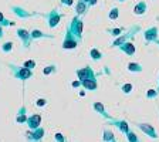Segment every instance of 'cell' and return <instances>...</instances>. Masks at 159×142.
<instances>
[{
	"label": "cell",
	"mask_w": 159,
	"mask_h": 142,
	"mask_svg": "<svg viewBox=\"0 0 159 142\" xmlns=\"http://www.w3.org/2000/svg\"><path fill=\"white\" fill-rule=\"evenodd\" d=\"M141 31V27L139 26H132L129 27L128 30H125L122 34H119L118 37H114V40L111 41V44L109 46L111 47H115V48H118L119 46H122L125 41H129V40H132L134 37L136 36V33H139Z\"/></svg>",
	"instance_id": "1"
},
{
	"label": "cell",
	"mask_w": 159,
	"mask_h": 142,
	"mask_svg": "<svg viewBox=\"0 0 159 142\" xmlns=\"http://www.w3.org/2000/svg\"><path fill=\"white\" fill-rule=\"evenodd\" d=\"M9 68L11 71V76L19 81H27L33 77V70L26 68L24 66H16V64H9Z\"/></svg>",
	"instance_id": "2"
},
{
	"label": "cell",
	"mask_w": 159,
	"mask_h": 142,
	"mask_svg": "<svg viewBox=\"0 0 159 142\" xmlns=\"http://www.w3.org/2000/svg\"><path fill=\"white\" fill-rule=\"evenodd\" d=\"M67 29L71 31V33L74 34V36L77 37V39L80 40V43L83 41V30H84V23L83 20L80 19V16H74L73 19H71V23H70V26L67 27Z\"/></svg>",
	"instance_id": "3"
},
{
	"label": "cell",
	"mask_w": 159,
	"mask_h": 142,
	"mask_svg": "<svg viewBox=\"0 0 159 142\" xmlns=\"http://www.w3.org/2000/svg\"><path fill=\"white\" fill-rule=\"evenodd\" d=\"M75 76H77V78L83 83V81H85V80L98 78V77L101 76V73H95L89 66H85V67H83V68L75 70Z\"/></svg>",
	"instance_id": "4"
},
{
	"label": "cell",
	"mask_w": 159,
	"mask_h": 142,
	"mask_svg": "<svg viewBox=\"0 0 159 142\" xmlns=\"http://www.w3.org/2000/svg\"><path fill=\"white\" fill-rule=\"evenodd\" d=\"M80 44V40L74 36L68 29L66 30V36H64V40H63V50H74L77 48Z\"/></svg>",
	"instance_id": "5"
},
{
	"label": "cell",
	"mask_w": 159,
	"mask_h": 142,
	"mask_svg": "<svg viewBox=\"0 0 159 142\" xmlns=\"http://www.w3.org/2000/svg\"><path fill=\"white\" fill-rule=\"evenodd\" d=\"M46 135V131H44L43 126H39L36 129H29L26 132V139L27 142H41Z\"/></svg>",
	"instance_id": "6"
},
{
	"label": "cell",
	"mask_w": 159,
	"mask_h": 142,
	"mask_svg": "<svg viewBox=\"0 0 159 142\" xmlns=\"http://www.w3.org/2000/svg\"><path fill=\"white\" fill-rule=\"evenodd\" d=\"M136 125V128L138 129H141L143 134H145L148 138H151V139H158V132H156V129H155V126L152 125V124H148V122H136L135 124Z\"/></svg>",
	"instance_id": "7"
},
{
	"label": "cell",
	"mask_w": 159,
	"mask_h": 142,
	"mask_svg": "<svg viewBox=\"0 0 159 142\" xmlns=\"http://www.w3.org/2000/svg\"><path fill=\"white\" fill-rule=\"evenodd\" d=\"M61 19H63V14L60 13L57 9H53L51 11H48L46 14V20H47V24H48L50 29H56Z\"/></svg>",
	"instance_id": "8"
},
{
	"label": "cell",
	"mask_w": 159,
	"mask_h": 142,
	"mask_svg": "<svg viewBox=\"0 0 159 142\" xmlns=\"http://www.w3.org/2000/svg\"><path fill=\"white\" fill-rule=\"evenodd\" d=\"M16 34L17 37H19V40L21 41V44H23L24 48H30V46H31V36H30V31L26 29H17L16 30Z\"/></svg>",
	"instance_id": "9"
},
{
	"label": "cell",
	"mask_w": 159,
	"mask_h": 142,
	"mask_svg": "<svg viewBox=\"0 0 159 142\" xmlns=\"http://www.w3.org/2000/svg\"><path fill=\"white\" fill-rule=\"evenodd\" d=\"M107 124H108V125H114L115 128H118L119 132L124 134V135L129 131V124H128V121H125V119H118V118H114L112 117L111 119H108Z\"/></svg>",
	"instance_id": "10"
},
{
	"label": "cell",
	"mask_w": 159,
	"mask_h": 142,
	"mask_svg": "<svg viewBox=\"0 0 159 142\" xmlns=\"http://www.w3.org/2000/svg\"><path fill=\"white\" fill-rule=\"evenodd\" d=\"M159 39V30L156 26H152L149 27V29H146L145 31H143V40H145V43H155L156 40Z\"/></svg>",
	"instance_id": "11"
},
{
	"label": "cell",
	"mask_w": 159,
	"mask_h": 142,
	"mask_svg": "<svg viewBox=\"0 0 159 142\" xmlns=\"http://www.w3.org/2000/svg\"><path fill=\"white\" fill-rule=\"evenodd\" d=\"M26 125L29 126V129H36L39 126H41V115L40 114H33V115L27 117Z\"/></svg>",
	"instance_id": "12"
},
{
	"label": "cell",
	"mask_w": 159,
	"mask_h": 142,
	"mask_svg": "<svg viewBox=\"0 0 159 142\" xmlns=\"http://www.w3.org/2000/svg\"><path fill=\"white\" fill-rule=\"evenodd\" d=\"M11 11L19 19H30V17H33V16H37V13H29L26 9H23V7H20V6H13L11 7Z\"/></svg>",
	"instance_id": "13"
},
{
	"label": "cell",
	"mask_w": 159,
	"mask_h": 142,
	"mask_svg": "<svg viewBox=\"0 0 159 142\" xmlns=\"http://www.w3.org/2000/svg\"><path fill=\"white\" fill-rule=\"evenodd\" d=\"M30 36H31V40H33V41H36V40H41V39H50V40L54 39L53 34H46L43 30H40V29H33L31 31H30Z\"/></svg>",
	"instance_id": "14"
},
{
	"label": "cell",
	"mask_w": 159,
	"mask_h": 142,
	"mask_svg": "<svg viewBox=\"0 0 159 142\" xmlns=\"http://www.w3.org/2000/svg\"><path fill=\"white\" fill-rule=\"evenodd\" d=\"M93 108H94V111H95V112L98 114V115H101L102 118H105L107 121L112 118V115H109V114H108V111L105 109V107H104V104H102V103H98V101H97V103H94Z\"/></svg>",
	"instance_id": "15"
},
{
	"label": "cell",
	"mask_w": 159,
	"mask_h": 142,
	"mask_svg": "<svg viewBox=\"0 0 159 142\" xmlns=\"http://www.w3.org/2000/svg\"><path fill=\"white\" fill-rule=\"evenodd\" d=\"M118 48H119V51L125 53L126 56H134V54L136 53V47L131 40H129V41H125V43H124L122 46H119Z\"/></svg>",
	"instance_id": "16"
},
{
	"label": "cell",
	"mask_w": 159,
	"mask_h": 142,
	"mask_svg": "<svg viewBox=\"0 0 159 142\" xmlns=\"http://www.w3.org/2000/svg\"><path fill=\"white\" fill-rule=\"evenodd\" d=\"M27 107L26 105H20L19 109H17L16 114V122L17 124H26L27 121Z\"/></svg>",
	"instance_id": "17"
},
{
	"label": "cell",
	"mask_w": 159,
	"mask_h": 142,
	"mask_svg": "<svg viewBox=\"0 0 159 142\" xmlns=\"http://www.w3.org/2000/svg\"><path fill=\"white\" fill-rule=\"evenodd\" d=\"M81 87L87 91H95L98 88V83H97V78H93V80H85L81 83Z\"/></svg>",
	"instance_id": "18"
},
{
	"label": "cell",
	"mask_w": 159,
	"mask_h": 142,
	"mask_svg": "<svg viewBox=\"0 0 159 142\" xmlns=\"http://www.w3.org/2000/svg\"><path fill=\"white\" fill-rule=\"evenodd\" d=\"M88 4L84 2V0H78L75 4V13L77 16H84V14L87 13V10H88Z\"/></svg>",
	"instance_id": "19"
},
{
	"label": "cell",
	"mask_w": 159,
	"mask_h": 142,
	"mask_svg": "<svg viewBox=\"0 0 159 142\" xmlns=\"http://www.w3.org/2000/svg\"><path fill=\"white\" fill-rule=\"evenodd\" d=\"M146 10H148V6H146L145 2H139V3H136V6L134 7V14L142 16V14L146 13Z\"/></svg>",
	"instance_id": "20"
},
{
	"label": "cell",
	"mask_w": 159,
	"mask_h": 142,
	"mask_svg": "<svg viewBox=\"0 0 159 142\" xmlns=\"http://www.w3.org/2000/svg\"><path fill=\"white\" fill-rule=\"evenodd\" d=\"M126 70H128L129 73H142L143 71V67L142 64H139V63H128V66H126Z\"/></svg>",
	"instance_id": "21"
},
{
	"label": "cell",
	"mask_w": 159,
	"mask_h": 142,
	"mask_svg": "<svg viewBox=\"0 0 159 142\" xmlns=\"http://www.w3.org/2000/svg\"><path fill=\"white\" fill-rule=\"evenodd\" d=\"M115 134H114V131H111V129L108 128H104L102 129V141L104 142H109V141H115Z\"/></svg>",
	"instance_id": "22"
},
{
	"label": "cell",
	"mask_w": 159,
	"mask_h": 142,
	"mask_svg": "<svg viewBox=\"0 0 159 142\" xmlns=\"http://www.w3.org/2000/svg\"><path fill=\"white\" fill-rule=\"evenodd\" d=\"M89 57H91L93 61H99V60L102 58V53L97 47H93V48H89Z\"/></svg>",
	"instance_id": "23"
},
{
	"label": "cell",
	"mask_w": 159,
	"mask_h": 142,
	"mask_svg": "<svg viewBox=\"0 0 159 142\" xmlns=\"http://www.w3.org/2000/svg\"><path fill=\"white\" fill-rule=\"evenodd\" d=\"M105 31L109 34V36H112V37H118L119 34H122L124 31H125V29H124V27H115V29H107Z\"/></svg>",
	"instance_id": "24"
},
{
	"label": "cell",
	"mask_w": 159,
	"mask_h": 142,
	"mask_svg": "<svg viewBox=\"0 0 159 142\" xmlns=\"http://www.w3.org/2000/svg\"><path fill=\"white\" fill-rule=\"evenodd\" d=\"M125 136H126V141H128V142H142V141H141V138H139V136L136 135L134 131H131V129H129L128 132L125 134Z\"/></svg>",
	"instance_id": "25"
},
{
	"label": "cell",
	"mask_w": 159,
	"mask_h": 142,
	"mask_svg": "<svg viewBox=\"0 0 159 142\" xmlns=\"http://www.w3.org/2000/svg\"><path fill=\"white\" fill-rule=\"evenodd\" d=\"M57 73V66L56 64H48L43 68V74L44 76H51V74H56Z\"/></svg>",
	"instance_id": "26"
},
{
	"label": "cell",
	"mask_w": 159,
	"mask_h": 142,
	"mask_svg": "<svg viewBox=\"0 0 159 142\" xmlns=\"http://www.w3.org/2000/svg\"><path fill=\"white\" fill-rule=\"evenodd\" d=\"M13 41H4L3 44H2V51L3 53H11V50H13Z\"/></svg>",
	"instance_id": "27"
},
{
	"label": "cell",
	"mask_w": 159,
	"mask_h": 142,
	"mask_svg": "<svg viewBox=\"0 0 159 142\" xmlns=\"http://www.w3.org/2000/svg\"><path fill=\"white\" fill-rule=\"evenodd\" d=\"M0 26L3 27H10V26H14V23L11 20H7L6 17L3 16V13H0Z\"/></svg>",
	"instance_id": "28"
},
{
	"label": "cell",
	"mask_w": 159,
	"mask_h": 142,
	"mask_svg": "<svg viewBox=\"0 0 159 142\" xmlns=\"http://www.w3.org/2000/svg\"><path fill=\"white\" fill-rule=\"evenodd\" d=\"M158 95H159V93L156 91L155 88H151V89H148V91L145 93V97H146L148 99H155Z\"/></svg>",
	"instance_id": "29"
},
{
	"label": "cell",
	"mask_w": 159,
	"mask_h": 142,
	"mask_svg": "<svg viewBox=\"0 0 159 142\" xmlns=\"http://www.w3.org/2000/svg\"><path fill=\"white\" fill-rule=\"evenodd\" d=\"M118 14H119L118 7H114V9L109 10V13H108V19H109V20H116V19H118Z\"/></svg>",
	"instance_id": "30"
},
{
	"label": "cell",
	"mask_w": 159,
	"mask_h": 142,
	"mask_svg": "<svg viewBox=\"0 0 159 142\" xmlns=\"http://www.w3.org/2000/svg\"><path fill=\"white\" fill-rule=\"evenodd\" d=\"M23 66L26 67V68H29V70H34L36 68V66H37V63L34 61V60H26L23 63Z\"/></svg>",
	"instance_id": "31"
},
{
	"label": "cell",
	"mask_w": 159,
	"mask_h": 142,
	"mask_svg": "<svg viewBox=\"0 0 159 142\" xmlns=\"http://www.w3.org/2000/svg\"><path fill=\"white\" fill-rule=\"evenodd\" d=\"M132 89H134L132 84H122V85H121V91H122L124 94H131Z\"/></svg>",
	"instance_id": "32"
},
{
	"label": "cell",
	"mask_w": 159,
	"mask_h": 142,
	"mask_svg": "<svg viewBox=\"0 0 159 142\" xmlns=\"http://www.w3.org/2000/svg\"><path fill=\"white\" fill-rule=\"evenodd\" d=\"M54 141L56 142H67V138L61 132H56L54 134Z\"/></svg>",
	"instance_id": "33"
},
{
	"label": "cell",
	"mask_w": 159,
	"mask_h": 142,
	"mask_svg": "<svg viewBox=\"0 0 159 142\" xmlns=\"http://www.w3.org/2000/svg\"><path fill=\"white\" fill-rule=\"evenodd\" d=\"M47 103H48V101H47L46 98H39V99L36 101V105H37V107H46Z\"/></svg>",
	"instance_id": "34"
},
{
	"label": "cell",
	"mask_w": 159,
	"mask_h": 142,
	"mask_svg": "<svg viewBox=\"0 0 159 142\" xmlns=\"http://www.w3.org/2000/svg\"><path fill=\"white\" fill-rule=\"evenodd\" d=\"M71 87H73V88H78V87H81V81H80V80L73 81V83H71Z\"/></svg>",
	"instance_id": "35"
},
{
	"label": "cell",
	"mask_w": 159,
	"mask_h": 142,
	"mask_svg": "<svg viewBox=\"0 0 159 142\" xmlns=\"http://www.w3.org/2000/svg\"><path fill=\"white\" fill-rule=\"evenodd\" d=\"M61 4H64V6H71V4H73V0H61Z\"/></svg>",
	"instance_id": "36"
},
{
	"label": "cell",
	"mask_w": 159,
	"mask_h": 142,
	"mask_svg": "<svg viewBox=\"0 0 159 142\" xmlns=\"http://www.w3.org/2000/svg\"><path fill=\"white\" fill-rule=\"evenodd\" d=\"M4 37V30H3V26H0V39Z\"/></svg>",
	"instance_id": "37"
},
{
	"label": "cell",
	"mask_w": 159,
	"mask_h": 142,
	"mask_svg": "<svg viewBox=\"0 0 159 142\" xmlns=\"http://www.w3.org/2000/svg\"><path fill=\"white\" fill-rule=\"evenodd\" d=\"M97 4V0H89V4L88 6H95Z\"/></svg>",
	"instance_id": "38"
},
{
	"label": "cell",
	"mask_w": 159,
	"mask_h": 142,
	"mask_svg": "<svg viewBox=\"0 0 159 142\" xmlns=\"http://www.w3.org/2000/svg\"><path fill=\"white\" fill-rule=\"evenodd\" d=\"M155 44H158V46H159V39L156 40V41H155Z\"/></svg>",
	"instance_id": "39"
},
{
	"label": "cell",
	"mask_w": 159,
	"mask_h": 142,
	"mask_svg": "<svg viewBox=\"0 0 159 142\" xmlns=\"http://www.w3.org/2000/svg\"><path fill=\"white\" fill-rule=\"evenodd\" d=\"M156 91H158V93H159V81H158V88H156Z\"/></svg>",
	"instance_id": "40"
},
{
	"label": "cell",
	"mask_w": 159,
	"mask_h": 142,
	"mask_svg": "<svg viewBox=\"0 0 159 142\" xmlns=\"http://www.w3.org/2000/svg\"><path fill=\"white\" fill-rule=\"evenodd\" d=\"M118 2H125V0H118Z\"/></svg>",
	"instance_id": "41"
},
{
	"label": "cell",
	"mask_w": 159,
	"mask_h": 142,
	"mask_svg": "<svg viewBox=\"0 0 159 142\" xmlns=\"http://www.w3.org/2000/svg\"><path fill=\"white\" fill-rule=\"evenodd\" d=\"M109 142H116V139H115V141H109Z\"/></svg>",
	"instance_id": "42"
}]
</instances>
